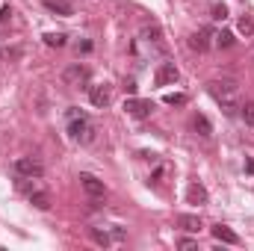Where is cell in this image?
<instances>
[{
    "label": "cell",
    "mask_w": 254,
    "mask_h": 251,
    "mask_svg": "<svg viewBox=\"0 0 254 251\" xmlns=\"http://www.w3.org/2000/svg\"><path fill=\"white\" fill-rule=\"evenodd\" d=\"M77 51H83V54H89V51H92V42H80V48H77Z\"/></svg>",
    "instance_id": "obj_29"
},
{
    "label": "cell",
    "mask_w": 254,
    "mask_h": 251,
    "mask_svg": "<svg viewBox=\"0 0 254 251\" xmlns=\"http://www.w3.org/2000/svg\"><path fill=\"white\" fill-rule=\"evenodd\" d=\"M45 6L51 12H57V15H74V6L68 0H45Z\"/></svg>",
    "instance_id": "obj_16"
},
{
    "label": "cell",
    "mask_w": 254,
    "mask_h": 251,
    "mask_svg": "<svg viewBox=\"0 0 254 251\" xmlns=\"http://www.w3.org/2000/svg\"><path fill=\"white\" fill-rule=\"evenodd\" d=\"M89 77H92V71H89L86 65H80V63L68 65V68L63 71V83H65V86H74V89L86 86V83H89ZM86 89H89V86H86Z\"/></svg>",
    "instance_id": "obj_4"
},
{
    "label": "cell",
    "mask_w": 254,
    "mask_h": 251,
    "mask_svg": "<svg viewBox=\"0 0 254 251\" xmlns=\"http://www.w3.org/2000/svg\"><path fill=\"white\" fill-rule=\"evenodd\" d=\"M125 92L127 95H136V80H133V77H127L125 80Z\"/></svg>",
    "instance_id": "obj_26"
},
{
    "label": "cell",
    "mask_w": 254,
    "mask_h": 251,
    "mask_svg": "<svg viewBox=\"0 0 254 251\" xmlns=\"http://www.w3.org/2000/svg\"><path fill=\"white\" fill-rule=\"evenodd\" d=\"M213 18H216V21H225V18H228V6H225V3H216V6H213Z\"/></svg>",
    "instance_id": "obj_23"
},
{
    "label": "cell",
    "mask_w": 254,
    "mask_h": 251,
    "mask_svg": "<svg viewBox=\"0 0 254 251\" xmlns=\"http://www.w3.org/2000/svg\"><path fill=\"white\" fill-rule=\"evenodd\" d=\"M80 184H83V189H86L89 198H104V195H107L104 181H98L95 175H80Z\"/></svg>",
    "instance_id": "obj_9"
},
{
    "label": "cell",
    "mask_w": 254,
    "mask_h": 251,
    "mask_svg": "<svg viewBox=\"0 0 254 251\" xmlns=\"http://www.w3.org/2000/svg\"><path fill=\"white\" fill-rule=\"evenodd\" d=\"M89 237H92V243H98L101 249H107V246L113 243V237H110L107 231H98V228H89Z\"/></svg>",
    "instance_id": "obj_18"
},
{
    "label": "cell",
    "mask_w": 254,
    "mask_h": 251,
    "mask_svg": "<svg viewBox=\"0 0 254 251\" xmlns=\"http://www.w3.org/2000/svg\"><path fill=\"white\" fill-rule=\"evenodd\" d=\"M178 77H181V71H178L175 63H163L154 71V83L157 86H172V83H178Z\"/></svg>",
    "instance_id": "obj_7"
},
{
    "label": "cell",
    "mask_w": 254,
    "mask_h": 251,
    "mask_svg": "<svg viewBox=\"0 0 254 251\" xmlns=\"http://www.w3.org/2000/svg\"><path fill=\"white\" fill-rule=\"evenodd\" d=\"M234 45H237V39H234V33H231V30H222V33H216V48L228 51V48H234Z\"/></svg>",
    "instance_id": "obj_17"
},
{
    "label": "cell",
    "mask_w": 254,
    "mask_h": 251,
    "mask_svg": "<svg viewBox=\"0 0 254 251\" xmlns=\"http://www.w3.org/2000/svg\"><path fill=\"white\" fill-rule=\"evenodd\" d=\"M192 127H195V133H198L201 139H210V136H213V125H210V119H207V116H201V113L192 119Z\"/></svg>",
    "instance_id": "obj_15"
},
{
    "label": "cell",
    "mask_w": 254,
    "mask_h": 251,
    "mask_svg": "<svg viewBox=\"0 0 254 251\" xmlns=\"http://www.w3.org/2000/svg\"><path fill=\"white\" fill-rule=\"evenodd\" d=\"M163 101H166L169 107H184V104H187V95H184V92H169Z\"/></svg>",
    "instance_id": "obj_21"
},
{
    "label": "cell",
    "mask_w": 254,
    "mask_h": 251,
    "mask_svg": "<svg viewBox=\"0 0 254 251\" xmlns=\"http://www.w3.org/2000/svg\"><path fill=\"white\" fill-rule=\"evenodd\" d=\"M207 92H210V98L222 107L225 116H231V119L240 116L243 101H240V89H237L234 80H210V83H207Z\"/></svg>",
    "instance_id": "obj_1"
},
{
    "label": "cell",
    "mask_w": 254,
    "mask_h": 251,
    "mask_svg": "<svg viewBox=\"0 0 254 251\" xmlns=\"http://www.w3.org/2000/svg\"><path fill=\"white\" fill-rule=\"evenodd\" d=\"M68 136L74 142H80V145H92L95 142V127L86 119V113H80L77 107L68 110Z\"/></svg>",
    "instance_id": "obj_2"
},
{
    "label": "cell",
    "mask_w": 254,
    "mask_h": 251,
    "mask_svg": "<svg viewBox=\"0 0 254 251\" xmlns=\"http://www.w3.org/2000/svg\"><path fill=\"white\" fill-rule=\"evenodd\" d=\"M178 246H181V249H198V240H192V237H181Z\"/></svg>",
    "instance_id": "obj_25"
},
{
    "label": "cell",
    "mask_w": 254,
    "mask_h": 251,
    "mask_svg": "<svg viewBox=\"0 0 254 251\" xmlns=\"http://www.w3.org/2000/svg\"><path fill=\"white\" fill-rule=\"evenodd\" d=\"M3 57H6V60H18V57H21V51H18V48H6V51H3Z\"/></svg>",
    "instance_id": "obj_27"
},
{
    "label": "cell",
    "mask_w": 254,
    "mask_h": 251,
    "mask_svg": "<svg viewBox=\"0 0 254 251\" xmlns=\"http://www.w3.org/2000/svg\"><path fill=\"white\" fill-rule=\"evenodd\" d=\"M216 33L210 30V27H204V30H198V33H192L190 36V48L192 51H198V54H204L207 48H210V39H213Z\"/></svg>",
    "instance_id": "obj_10"
},
{
    "label": "cell",
    "mask_w": 254,
    "mask_h": 251,
    "mask_svg": "<svg viewBox=\"0 0 254 251\" xmlns=\"http://www.w3.org/2000/svg\"><path fill=\"white\" fill-rule=\"evenodd\" d=\"M142 42L151 48V54L166 57V51H169V48H166V39H163V30L154 27V24H151V27H142Z\"/></svg>",
    "instance_id": "obj_5"
},
{
    "label": "cell",
    "mask_w": 254,
    "mask_h": 251,
    "mask_svg": "<svg viewBox=\"0 0 254 251\" xmlns=\"http://www.w3.org/2000/svg\"><path fill=\"white\" fill-rule=\"evenodd\" d=\"M207 189L201 187V184H190V189H187V201L190 204H195V207H201V204H207Z\"/></svg>",
    "instance_id": "obj_12"
},
{
    "label": "cell",
    "mask_w": 254,
    "mask_h": 251,
    "mask_svg": "<svg viewBox=\"0 0 254 251\" xmlns=\"http://www.w3.org/2000/svg\"><path fill=\"white\" fill-rule=\"evenodd\" d=\"M125 113L133 116V119H148V116L154 113V101H145V98L130 95V98L125 101Z\"/></svg>",
    "instance_id": "obj_6"
},
{
    "label": "cell",
    "mask_w": 254,
    "mask_h": 251,
    "mask_svg": "<svg viewBox=\"0 0 254 251\" xmlns=\"http://www.w3.org/2000/svg\"><path fill=\"white\" fill-rule=\"evenodd\" d=\"M210 234H213V240H216V243L240 246V234H237V231H231L228 225H213V228H210Z\"/></svg>",
    "instance_id": "obj_8"
},
{
    "label": "cell",
    "mask_w": 254,
    "mask_h": 251,
    "mask_svg": "<svg viewBox=\"0 0 254 251\" xmlns=\"http://www.w3.org/2000/svg\"><path fill=\"white\" fill-rule=\"evenodd\" d=\"M45 45H48V48H63L65 33H45Z\"/></svg>",
    "instance_id": "obj_20"
},
{
    "label": "cell",
    "mask_w": 254,
    "mask_h": 251,
    "mask_svg": "<svg viewBox=\"0 0 254 251\" xmlns=\"http://www.w3.org/2000/svg\"><path fill=\"white\" fill-rule=\"evenodd\" d=\"M240 116H243V122L254 130V101H246V104L240 107Z\"/></svg>",
    "instance_id": "obj_19"
},
{
    "label": "cell",
    "mask_w": 254,
    "mask_h": 251,
    "mask_svg": "<svg viewBox=\"0 0 254 251\" xmlns=\"http://www.w3.org/2000/svg\"><path fill=\"white\" fill-rule=\"evenodd\" d=\"M12 172H15L18 178H30V181H39V178L45 175V166H42L36 157H18V160L12 163Z\"/></svg>",
    "instance_id": "obj_3"
},
{
    "label": "cell",
    "mask_w": 254,
    "mask_h": 251,
    "mask_svg": "<svg viewBox=\"0 0 254 251\" xmlns=\"http://www.w3.org/2000/svg\"><path fill=\"white\" fill-rule=\"evenodd\" d=\"M30 204L36 210H51V192L48 189H33L30 192Z\"/></svg>",
    "instance_id": "obj_13"
},
{
    "label": "cell",
    "mask_w": 254,
    "mask_h": 251,
    "mask_svg": "<svg viewBox=\"0 0 254 251\" xmlns=\"http://www.w3.org/2000/svg\"><path fill=\"white\" fill-rule=\"evenodd\" d=\"M240 33H243V36H252L254 33V18L252 15H243V18H240Z\"/></svg>",
    "instance_id": "obj_22"
},
{
    "label": "cell",
    "mask_w": 254,
    "mask_h": 251,
    "mask_svg": "<svg viewBox=\"0 0 254 251\" xmlns=\"http://www.w3.org/2000/svg\"><path fill=\"white\" fill-rule=\"evenodd\" d=\"M9 15H12V9H9V6H3V9H0V21H9Z\"/></svg>",
    "instance_id": "obj_28"
},
{
    "label": "cell",
    "mask_w": 254,
    "mask_h": 251,
    "mask_svg": "<svg viewBox=\"0 0 254 251\" xmlns=\"http://www.w3.org/2000/svg\"><path fill=\"white\" fill-rule=\"evenodd\" d=\"M110 86H89V101H92V107H98V110H104L107 104H110Z\"/></svg>",
    "instance_id": "obj_11"
},
{
    "label": "cell",
    "mask_w": 254,
    "mask_h": 251,
    "mask_svg": "<svg viewBox=\"0 0 254 251\" xmlns=\"http://www.w3.org/2000/svg\"><path fill=\"white\" fill-rule=\"evenodd\" d=\"M178 228H184L187 234H198L204 225H201V219H198V216H190V213H184V216H178Z\"/></svg>",
    "instance_id": "obj_14"
},
{
    "label": "cell",
    "mask_w": 254,
    "mask_h": 251,
    "mask_svg": "<svg viewBox=\"0 0 254 251\" xmlns=\"http://www.w3.org/2000/svg\"><path fill=\"white\" fill-rule=\"evenodd\" d=\"M163 178H166V166H157V172H154L148 181H151L154 187H160V184H163Z\"/></svg>",
    "instance_id": "obj_24"
}]
</instances>
